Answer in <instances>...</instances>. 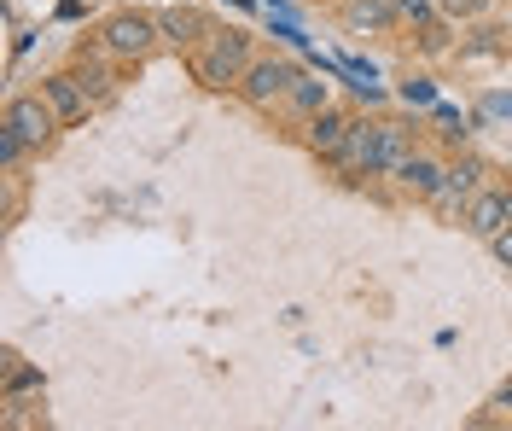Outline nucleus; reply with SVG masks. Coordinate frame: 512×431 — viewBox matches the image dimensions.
Masks as SVG:
<instances>
[{
  "label": "nucleus",
  "instance_id": "obj_10",
  "mask_svg": "<svg viewBox=\"0 0 512 431\" xmlns=\"http://www.w3.org/2000/svg\"><path fill=\"white\" fill-rule=\"evenodd\" d=\"M158 24H163V47H181V53L204 47V41H210V30H216L198 6H163Z\"/></svg>",
  "mask_w": 512,
  "mask_h": 431
},
{
  "label": "nucleus",
  "instance_id": "obj_13",
  "mask_svg": "<svg viewBox=\"0 0 512 431\" xmlns=\"http://www.w3.org/2000/svg\"><path fill=\"white\" fill-rule=\"evenodd\" d=\"M344 24H350V30H402L396 0H350V6H344Z\"/></svg>",
  "mask_w": 512,
  "mask_h": 431
},
{
  "label": "nucleus",
  "instance_id": "obj_8",
  "mask_svg": "<svg viewBox=\"0 0 512 431\" xmlns=\"http://www.w3.org/2000/svg\"><path fill=\"white\" fill-rule=\"evenodd\" d=\"M507 222H512V187H495V181H489L483 193H472L466 216H460V228L472 233V239H483V245L507 228Z\"/></svg>",
  "mask_w": 512,
  "mask_h": 431
},
{
  "label": "nucleus",
  "instance_id": "obj_15",
  "mask_svg": "<svg viewBox=\"0 0 512 431\" xmlns=\"http://www.w3.org/2000/svg\"><path fill=\"white\" fill-rule=\"evenodd\" d=\"M99 53H105V47H99ZM99 53H82V59H76V76L88 82V94H94V100H105V94H111V70L99 65Z\"/></svg>",
  "mask_w": 512,
  "mask_h": 431
},
{
  "label": "nucleus",
  "instance_id": "obj_1",
  "mask_svg": "<svg viewBox=\"0 0 512 431\" xmlns=\"http://www.w3.org/2000/svg\"><path fill=\"white\" fill-rule=\"evenodd\" d=\"M251 35L245 30H210L204 47H192V82H204L210 94H239V82H245V70H251Z\"/></svg>",
  "mask_w": 512,
  "mask_h": 431
},
{
  "label": "nucleus",
  "instance_id": "obj_20",
  "mask_svg": "<svg viewBox=\"0 0 512 431\" xmlns=\"http://www.w3.org/2000/svg\"><path fill=\"white\" fill-rule=\"evenodd\" d=\"M501 402H507V408H512V385H501Z\"/></svg>",
  "mask_w": 512,
  "mask_h": 431
},
{
  "label": "nucleus",
  "instance_id": "obj_16",
  "mask_svg": "<svg viewBox=\"0 0 512 431\" xmlns=\"http://www.w3.org/2000/svg\"><path fill=\"white\" fill-rule=\"evenodd\" d=\"M437 6H443L448 24H472V18H489L501 0H437Z\"/></svg>",
  "mask_w": 512,
  "mask_h": 431
},
{
  "label": "nucleus",
  "instance_id": "obj_9",
  "mask_svg": "<svg viewBox=\"0 0 512 431\" xmlns=\"http://www.w3.org/2000/svg\"><path fill=\"white\" fill-rule=\"evenodd\" d=\"M350 129H355V117L344 111V105H326V111H315L309 123H303V146L315 152V158H338L344 152V140H350Z\"/></svg>",
  "mask_w": 512,
  "mask_h": 431
},
{
  "label": "nucleus",
  "instance_id": "obj_5",
  "mask_svg": "<svg viewBox=\"0 0 512 431\" xmlns=\"http://www.w3.org/2000/svg\"><path fill=\"white\" fill-rule=\"evenodd\" d=\"M483 187H489V164L466 152V158H454V164H448L443 187L431 193V210L448 216V222H460V216H466V204H472V193H483Z\"/></svg>",
  "mask_w": 512,
  "mask_h": 431
},
{
  "label": "nucleus",
  "instance_id": "obj_11",
  "mask_svg": "<svg viewBox=\"0 0 512 431\" xmlns=\"http://www.w3.org/2000/svg\"><path fill=\"white\" fill-rule=\"evenodd\" d=\"M414 152V134H408V123H373V175H384L390 181V169L402 164Z\"/></svg>",
  "mask_w": 512,
  "mask_h": 431
},
{
  "label": "nucleus",
  "instance_id": "obj_17",
  "mask_svg": "<svg viewBox=\"0 0 512 431\" xmlns=\"http://www.w3.org/2000/svg\"><path fill=\"white\" fill-rule=\"evenodd\" d=\"M24 158H30V140H18V134L0 123V169H6V175H18V164H24Z\"/></svg>",
  "mask_w": 512,
  "mask_h": 431
},
{
  "label": "nucleus",
  "instance_id": "obj_7",
  "mask_svg": "<svg viewBox=\"0 0 512 431\" xmlns=\"http://www.w3.org/2000/svg\"><path fill=\"white\" fill-rule=\"evenodd\" d=\"M41 94H47V105L59 111L64 129H82L88 117H94V94H88V82L76 76V70H59V76H41Z\"/></svg>",
  "mask_w": 512,
  "mask_h": 431
},
{
  "label": "nucleus",
  "instance_id": "obj_3",
  "mask_svg": "<svg viewBox=\"0 0 512 431\" xmlns=\"http://www.w3.org/2000/svg\"><path fill=\"white\" fill-rule=\"evenodd\" d=\"M303 70L291 65V59H280V53H262V59H251V70H245V82H239V100L251 105V111H274V105H286L291 82H297Z\"/></svg>",
  "mask_w": 512,
  "mask_h": 431
},
{
  "label": "nucleus",
  "instance_id": "obj_14",
  "mask_svg": "<svg viewBox=\"0 0 512 431\" xmlns=\"http://www.w3.org/2000/svg\"><path fill=\"white\" fill-rule=\"evenodd\" d=\"M396 18H402V30H425L443 18V6L437 0H396Z\"/></svg>",
  "mask_w": 512,
  "mask_h": 431
},
{
  "label": "nucleus",
  "instance_id": "obj_6",
  "mask_svg": "<svg viewBox=\"0 0 512 431\" xmlns=\"http://www.w3.org/2000/svg\"><path fill=\"white\" fill-rule=\"evenodd\" d=\"M443 175H448V158H437V152H408L402 164L390 169V187L402 193V199H414V204H431V193L443 187Z\"/></svg>",
  "mask_w": 512,
  "mask_h": 431
},
{
  "label": "nucleus",
  "instance_id": "obj_12",
  "mask_svg": "<svg viewBox=\"0 0 512 431\" xmlns=\"http://www.w3.org/2000/svg\"><path fill=\"white\" fill-rule=\"evenodd\" d=\"M326 105H332V82L303 70V76L291 82V94H286V111L297 117V123H309V117H315V111H326Z\"/></svg>",
  "mask_w": 512,
  "mask_h": 431
},
{
  "label": "nucleus",
  "instance_id": "obj_19",
  "mask_svg": "<svg viewBox=\"0 0 512 431\" xmlns=\"http://www.w3.org/2000/svg\"><path fill=\"white\" fill-rule=\"evenodd\" d=\"M489 251H495V263H501V268H512V222L489 239Z\"/></svg>",
  "mask_w": 512,
  "mask_h": 431
},
{
  "label": "nucleus",
  "instance_id": "obj_18",
  "mask_svg": "<svg viewBox=\"0 0 512 431\" xmlns=\"http://www.w3.org/2000/svg\"><path fill=\"white\" fill-rule=\"evenodd\" d=\"M24 385H41V379L24 367V356H6V397H12V391H24Z\"/></svg>",
  "mask_w": 512,
  "mask_h": 431
},
{
  "label": "nucleus",
  "instance_id": "obj_4",
  "mask_svg": "<svg viewBox=\"0 0 512 431\" xmlns=\"http://www.w3.org/2000/svg\"><path fill=\"white\" fill-rule=\"evenodd\" d=\"M6 129L18 134V140H30V152H47L64 123H59V111L47 105V94L35 88V94H12L6 100Z\"/></svg>",
  "mask_w": 512,
  "mask_h": 431
},
{
  "label": "nucleus",
  "instance_id": "obj_2",
  "mask_svg": "<svg viewBox=\"0 0 512 431\" xmlns=\"http://www.w3.org/2000/svg\"><path fill=\"white\" fill-rule=\"evenodd\" d=\"M99 47H105L111 59H123V65H146V59H152V53L163 47L158 12H140V6H123V12H111V18L99 24Z\"/></svg>",
  "mask_w": 512,
  "mask_h": 431
}]
</instances>
